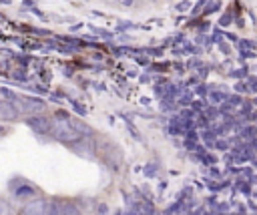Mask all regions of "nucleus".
Masks as SVG:
<instances>
[{"instance_id": "obj_1", "label": "nucleus", "mask_w": 257, "mask_h": 215, "mask_svg": "<svg viewBox=\"0 0 257 215\" xmlns=\"http://www.w3.org/2000/svg\"><path fill=\"white\" fill-rule=\"evenodd\" d=\"M48 135L60 143H78L82 139V133H80V127L76 123H72L66 115H58L54 119H50V129H48Z\"/></svg>"}, {"instance_id": "obj_2", "label": "nucleus", "mask_w": 257, "mask_h": 215, "mask_svg": "<svg viewBox=\"0 0 257 215\" xmlns=\"http://www.w3.org/2000/svg\"><path fill=\"white\" fill-rule=\"evenodd\" d=\"M28 125L36 131V133H48V129H50V119L48 117H30L28 119Z\"/></svg>"}, {"instance_id": "obj_3", "label": "nucleus", "mask_w": 257, "mask_h": 215, "mask_svg": "<svg viewBox=\"0 0 257 215\" xmlns=\"http://www.w3.org/2000/svg\"><path fill=\"white\" fill-rule=\"evenodd\" d=\"M20 115L16 113V109L8 102V100H0V121H14Z\"/></svg>"}, {"instance_id": "obj_4", "label": "nucleus", "mask_w": 257, "mask_h": 215, "mask_svg": "<svg viewBox=\"0 0 257 215\" xmlns=\"http://www.w3.org/2000/svg\"><path fill=\"white\" fill-rule=\"evenodd\" d=\"M44 205H46V201L36 199V201L28 203V205L22 209V215H44Z\"/></svg>"}, {"instance_id": "obj_5", "label": "nucleus", "mask_w": 257, "mask_h": 215, "mask_svg": "<svg viewBox=\"0 0 257 215\" xmlns=\"http://www.w3.org/2000/svg\"><path fill=\"white\" fill-rule=\"evenodd\" d=\"M60 215H80V213H78V211H76L74 207H70V205H66V207H64V211H62Z\"/></svg>"}, {"instance_id": "obj_6", "label": "nucleus", "mask_w": 257, "mask_h": 215, "mask_svg": "<svg viewBox=\"0 0 257 215\" xmlns=\"http://www.w3.org/2000/svg\"><path fill=\"white\" fill-rule=\"evenodd\" d=\"M116 2H118L120 6H131V4H133V0H116Z\"/></svg>"}]
</instances>
